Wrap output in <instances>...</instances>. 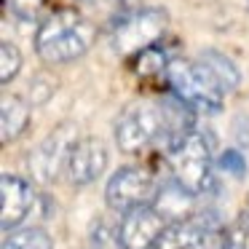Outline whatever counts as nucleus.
I'll list each match as a JSON object with an SVG mask.
<instances>
[{
    "instance_id": "nucleus-1",
    "label": "nucleus",
    "mask_w": 249,
    "mask_h": 249,
    "mask_svg": "<svg viewBox=\"0 0 249 249\" xmlns=\"http://www.w3.org/2000/svg\"><path fill=\"white\" fill-rule=\"evenodd\" d=\"M97 40V27L83 14L72 8H59L38 24L35 51L46 65H67L89 54Z\"/></svg>"
},
{
    "instance_id": "nucleus-2",
    "label": "nucleus",
    "mask_w": 249,
    "mask_h": 249,
    "mask_svg": "<svg viewBox=\"0 0 249 249\" xmlns=\"http://www.w3.org/2000/svg\"><path fill=\"white\" fill-rule=\"evenodd\" d=\"M166 163L172 179H177L182 188L190 193L201 196L212 188V172H214V161H212V147L201 131L190 129L185 134L174 137L166 142Z\"/></svg>"
},
{
    "instance_id": "nucleus-3",
    "label": "nucleus",
    "mask_w": 249,
    "mask_h": 249,
    "mask_svg": "<svg viewBox=\"0 0 249 249\" xmlns=\"http://www.w3.org/2000/svg\"><path fill=\"white\" fill-rule=\"evenodd\" d=\"M163 78H166L172 94L190 110H201V113H220L222 110L225 89L217 83V78L209 72L204 62L172 59Z\"/></svg>"
},
{
    "instance_id": "nucleus-4",
    "label": "nucleus",
    "mask_w": 249,
    "mask_h": 249,
    "mask_svg": "<svg viewBox=\"0 0 249 249\" xmlns=\"http://www.w3.org/2000/svg\"><path fill=\"white\" fill-rule=\"evenodd\" d=\"M166 113L153 102H131L115 121V145L129 156L142 153L161 137L166 140Z\"/></svg>"
},
{
    "instance_id": "nucleus-5",
    "label": "nucleus",
    "mask_w": 249,
    "mask_h": 249,
    "mask_svg": "<svg viewBox=\"0 0 249 249\" xmlns=\"http://www.w3.org/2000/svg\"><path fill=\"white\" fill-rule=\"evenodd\" d=\"M166 11L163 8H137V11H121L113 24V49L121 56H137L166 30Z\"/></svg>"
},
{
    "instance_id": "nucleus-6",
    "label": "nucleus",
    "mask_w": 249,
    "mask_h": 249,
    "mask_svg": "<svg viewBox=\"0 0 249 249\" xmlns=\"http://www.w3.org/2000/svg\"><path fill=\"white\" fill-rule=\"evenodd\" d=\"M161 190L156 174L142 166H121L105 185V204L118 214L131 209L156 204V196Z\"/></svg>"
},
{
    "instance_id": "nucleus-7",
    "label": "nucleus",
    "mask_w": 249,
    "mask_h": 249,
    "mask_svg": "<svg viewBox=\"0 0 249 249\" xmlns=\"http://www.w3.org/2000/svg\"><path fill=\"white\" fill-rule=\"evenodd\" d=\"M78 140H81V137L75 134V129H72L70 124L56 126V129L33 150V156H30V174L43 185L54 182V179L59 177V172L67 169V158H70V153H72V147H75Z\"/></svg>"
},
{
    "instance_id": "nucleus-8",
    "label": "nucleus",
    "mask_w": 249,
    "mask_h": 249,
    "mask_svg": "<svg viewBox=\"0 0 249 249\" xmlns=\"http://www.w3.org/2000/svg\"><path fill=\"white\" fill-rule=\"evenodd\" d=\"M169 228V220L153 204L131 209L121 217L115 241L121 249H156L158 238Z\"/></svg>"
},
{
    "instance_id": "nucleus-9",
    "label": "nucleus",
    "mask_w": 249,
    "mask_h": 249,
    "mask_svg": "<svg viewBox=\"0 0 249 249\" xmlns=\"http://www.w3.org/2000/svg\"><path fill=\"white\" fill-rule=\"evenodd\" d=\"M107 161H110V156H107V147H105L102 140H97V137H81L75 142V147H72L70 158H67L65 174L72 185L83 188V185H91L102 177L105 169H107Z\"/></svg>"
},
{
    "instance_id": "nucleus-10",
    "label": "nucleus",
    "mask_w": 249,
    "mask_h": 249,
    "mask_svg": "<svg viewBox=\"0 0 249 249\" xmlns=\"http://www.w3.org/2000/svg\"><path fill=\"white\" fill-rule=\"evenodd\" d=\"M35 206V188L24 177L3 174L0 177V225L11 233L27 220V214Z\"/></svg>"
},
{
    "instance_id": "nucleus-11",
    "label": "nucleus",
    "mask_w": 249,
    "mask_h": 249,
    "mask_svg": "<svg viewBox=\"0 0 249 249\" xmlns=\"http://www.w3.org/2000/svg\"><path fill=\"white\" fill-rule=\"evenodd\" d=\"M206 244H209V225L201 217H188L169 222L156 249H206Z\"/></svg>"
},
{
    "instance_id": "nucleus-12",
    "label": "nucleus",
    "mask_w": 249,
    "mask_h": 249,
    "mask_svg": "<svg viewBox=\"0 0 249 249\" xmlns=\"http://www.w3.org/2000/svg\"><path fill=\"white\" fill-rule=\"evenodd\" d=\"M30 115H33V102H24L22 97H3V105H0V140L3 145H11L14 140L27 131L30 126Z\"/></svg>"
},
{
    "instance_id": "nucleus-13",
    "label": "nucleus",
    "mask_w": 249,
    "mask_h": 249,
    "mask_svg": "<svg viewBox=\"0 0 249 249\" xmlns=\"http://www.w3.org/2000/svg\"><path fill=\"white\" fill-rule=\"evenodd\" d=\"M193 201H196V193H190L188 188H182L177 179H169L166 185H161L153 206H156L169 222H177V220H188L190 217Z\"/></svg>"
},
{
    "instance_id": "nucleus-14",
    "label": "nucleus",
    "mask_w": 249,
    "mask_h": 249,
    "mask_svg": "<svg viewBox=\"0 0 249 249\" xmlns=\"http://www.w3.org/2000/svg\"><path fill=\"white\" fill-rule=\"evenodd\" d=\"M201 62L209 67V72L217 78V83H220L225 91H233V89L241 83V72H238V67L233 65V59L228 54H222V51L204 49L201 51Z\"/></svg>"
},
{
    "instance_id": "nucleus-15",
    "label": "nucleus",
    "mask_w": 249,
    "mask_h": 249,
    "mask_svg": "<svg viewBox=\"0 0 249 249\" xmlns=\"http://www.w3.org/2000/svg\"><path fill=\"white\" fill-rule=\"evenodd\" d=\"M0 249H54V241L43 228H17L6 233Z\"/></svg>"
},
{
    "instance_id": "nucleus-16",
    "label": "nucleus",
    "mask_w": 249,
    "mask_h": 249,
    "mask_svg": "<svg viewBox=\"0 0 249 249\" xmlns=\"http://www.w3.org/2000/svg\"><path fill=\"white\" fill-rule=\"evenodd\" d=\"M169 56L166 51H161L158 46H147L145 51H140V54L134 56V70L140 72V75H166V67H169Z\"/></svg>"
},
{
    "instance_id": "nucleus-17",
    "label": "nucleus",
    "mask_w": 249,
    "mask_h": 249,
    "mask_svg": "<svg viewBox=\"0 0 249 249\" xmlns=\"http://www.w3.org/2000/svg\"><path fill=\"white\" fill-rule=\"evenodd\" d=\"M22 62L24 59H22V51H19L17 43H11V40H3L0 43V83L3 86H8L19 75Z\"/></svg>"
},
{
    "instance_id": "nucleus-18",
    "label": "nucleus",
    "mask_w": 249,
    "mask_h": 249,
    "mask_svg": "<svg viewBox=\"0 0 249 249\" xmlns=\"http://www.w3.org/2000/svg\"><path fill=\"white\" fill-rule=\"evenodd\" d=\"M220 249H249V214H241L225 228Z\"/></svg>"
},
{
    "instance_id": "nucleus-19",
    "label": "nucleus",
    "mask_w": 249,
    "mask_h": 249,
    "mask_svg": "<svg viewBox=\"0 0 249 249\" xmlns=\"http://www.w3.org/2000/svg\"><path fill=\"white\" fill-rule=\"evenodd\" d=\"M220 169H225V172H231L233 177H244V172H247V158L241 156L238 150H225L220 156Z\"/></svg>"
},
{
    "instance_id": "nucleus-20",
    "label": "nucleus",
    "mask_w": 249,
    "mask_h": 249,
    "mask_svg": "<svg viewBox=\"0 0 249 249\" xmlns=\"http://www.w3.org/2000/svg\"><path fill=\"white\" fill-rule=\"evenodd\" d=\"M8 3H11L14 14L30 19V17H35V11L40 8V3H43V0H8Z\"/></svg>"
},
{
    "instance_id": "nucleus-21",
    "label": "nucleus",
    "mask_w": 249,
    "mask_h": 249,
    "mask_svg": "<svg viewBox=\"0 0 249 249\" xmlns=\"http://www.w3.org/2000/svg\"><path fill=\"white\" fill-rule=\"evenodd\" d=\"M121 11H137V8H142V0H118Z\"/></svg>"
}]
</instances>
